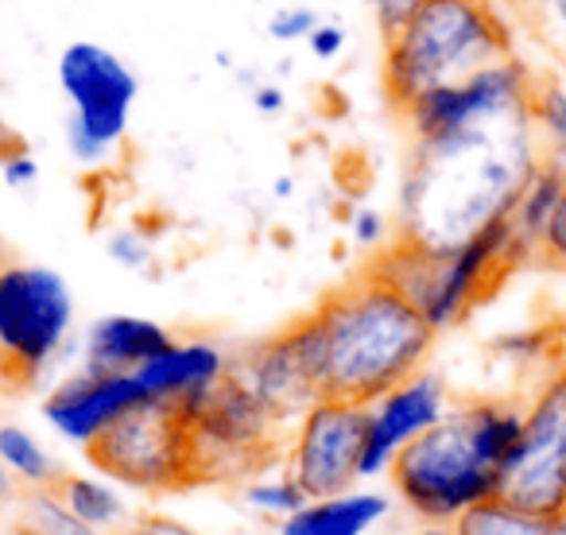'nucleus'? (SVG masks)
Listing matches in <instances>:
<instances>
[{
	"label": "nucleus",
	"mask_w": 566,
	"mask_h": 535,
	"mask_svg": "<svg viewBox=\"0 0 566 535\" xmlns=\"http://www.w3.org/2000/svg\"><path fill=\"white\" fill-rule=\"evenodd\" d=\"M226 373V361L213 346H175L171 354L156 357L144 369H136L133 377L148 388L151 396H175L202 388L210 380H218Z\"/></svg>",
	"instance_id": "4468645a"
},
{
	"label": "nucleus",
	"mask_w": 566,
	"mask_h": 535,
	"mask_svg": "<svg viewBox=\"0 0 566 535\" xmlns=\"http://www.w3.org/2000/svg\"><path fill=\"white\" fill-rule=\"evenodd\" d=\"M380 237V218L377 213H361V218H357V241H377Z\"/></svg>",
	"instance_id": "c756f323"
},
{
	"label": "nucleus",
	"mask_w": 566,
	"mask_h": 535,
	"mask_svg": "<svg viewBox=\"0 0 566 535\" xmlns=\"http://www.w3.org/2000/svg\"><path fill=\"white\" fill-rule=\"evenodd\" d=\"M524 71L516 63H496L465 82L431 90L416 105H408L400 117L411 125L419 148H439V144L458 140V136L473 133V128L489 125L504 113L524 109Z\"/></svg>",
	"instance_id": "9d476101"
},
{
	"label": "nucleus",
	"mask_w": 566,
	"mask_h": 535,
	"mask_svg": "<svg viewBox=\"0 0 566 535\" xmlns=\"http://www.w3.org/2000/svg\"><path fill=\"white\" fill-rule=\"evenodd\" d=\"M509 55V32L485 0H419L385 35V97L396 113Z\"/></svg>",
	"instance_id": "7ed1b4c3"
},
{
	"label": "nucleus",
	"mask_w": 566,
	"mask_h": 535,
	"mask_svg": "<svg viewBox=\"0 0 566 535\" xmlns=\"http://www.w3.org/2000/svg\"><path fill=\"white\" fill-rule=\"evenodd\" d=\"M0 458H4V465L17 470L32 489H43L59 473L55 465H51V458L35 447L32 434L20 431V427H0Z\"/></svg>",
	"instance_id": "6ab92c4d"
},
{
	"label": "nucleus",
	"mask_w": 566,
	"mask_h": 535,
	"mask_svg": "<svg viewBox=\"0 0 566 535\" xmlns=\"http://www.w3.org/2000/svg\"><path fill=\"white\" fill-rule=\"evenodd\" d=\"M535 117L543 120V125L555 133V140L566 148V94L558 86H551V90H543L539 97H535Z\"/></svg>",
	"instance_id": "4be33fe9"
},
{
	"label": "nucleus",
	"mask_w": 566,
	"mask_h": 535,
	"mask_svg": "<svg viewBox=\"0 0 566 535\" xmlns=\"http://www.w3.org/2000/svg\"><path fill=\"white\" fill-rule=\"evenodd\" d=\"M558 12H563V17H566V0H558Z\"/></svg>",
	"instance_id": "f704fd0d"
},
{
	"label": "nucleus",
	"mask_w": 566,
	"mask_h": 535,
	"mask_svg": "<svg viewBox=\"0 0 566 535\" xmlns=\"http://www.w3.org/2000/svg\"><path fill=\"white\" fill-rule=\"evenodd\" d=\"M423 535H450V532H423Z\"/></svg>",
	"instance_id": "e433bc0d"
},
{
	"label": "nucleus",
	"mask_w": 566,
	"mask_h": 535,
	"mask_svg": "<svg viewBox=\"0 0 566 535\" xmlns=\"http://www.w3.org/2000/svg\"><path fill=\"white\" fill-rule=\"evenodd\" d=\"M551 535H566V516L558 520V524H555V532H551Z\"/></svg>",
	"instance_id": "473e14b6"
},
{
	"label": "nucleus",
	"mask_w": 566,
	"mask_h": 535,
	"mask_svg": "<svg viewBox=\"0 0 566 535\" xmlns=\"http://www.w3.org/2000/svg\"><path fill=\"white\" fill-rule=\"evenodd\" d=\"M43 493L55 496L63 508H71L74 516L86 520L90 527H109L125 516V504L117 501V493H109V489L90 478H78V473L59 470L55 478L43 485Z\"/></svg>",
	"instance_id": "dca6fc26"
},
{
	"label": "nucleus",
	"mask_w": 566,
	"mask_h": 535,
	"mask_svg": "<svg viewBox=\"0 0 566 535\" xmlns=\"http://www.w3.org/2000/svg\"><path fill=\"white\" fill-rule=\"evenodd\" d=\"M175 342L164 326L133 315H109L90 331L86 373L94 377H133L156 357L171 354Z\"/></svg>",
	"instance_id": "ddd939ff"
},
{
	"label": "nucleus",
	"mask_w": 566,
	"mask_h": 535,
	"mask_svg": "<svg viewBox=\"0 0 566 535\" xmlns=\"http://www.w3.org/2000/svg\"><path fill=\"white\" fill-rule=\"evenodd\" d=\"M86 462L105 478L133 485L151 496L195 493L202 485L195 458V434L182 392L148 396L113 419L86 442Z\"/></svg>",
	"instance_id": "20e7f679"
},
{
	"label": "nucleus",
	"mask_w": 566,
	"mask_h": 535,
	"mask_svg": "<svg viewBox=\"0 0 566 535\" xmlns=\"http://www.w3.org/2000/svg\"><path fill=\"white\" fill-rule=\"evenodd\" d=\"M71 326V292L51 268H0V392L28 396Z\"/></svg>",
	"instance_id": "423d86ee"
},
{
	"label": "nucleus",
	"mask_w": 566,
	"mask_h": 535,
	"mask_svg": "<svg viewBox=\"0 0 566 535\" xmlns=\"http://www.w3.org/2000/svg\"><path fill=\"white\" fill-rule=\"evenodd\" d=\"M303 326L315 346L318 403L346 408H373L423 377L434 346L427 315L373 260L318 295Z\"/></svg>",
	"instance_id": "f257e3e1"
},
{
	"label": "nucleus",
	"mask_w": 566,
	"mask_h": 535,
	"mask_svg": "<svg viewBox=\"0 0 566 535\" xmlns=\"http://www.w3.org/2000/svg\"><path fill=\"white\" fill-rule=\"evenodd\" d=\"M342 43H346V32L334 24H323L311 32V51H315L318 59H334L342 51Z\"/></svg>",
	"instance_id": "bb28decb"
},
{
	"label": "nucleus",
	"mask_w": 566,
	"mask_h": 535,
	"mask_svg": "<svg viewBox=\"0 0 566 535\" xmlns=\"http://www.w3.org/2000/svg\"><path fill=\"white\" fill-rule=\"evenodd\" d=\"M373 411L346 408V403H315L303 416L287 458V481L307 501H334L354 478H361V454L369 439Z\"/></svg>",
	"instance_id": "1a4fd4ad"
},
{
	"label": "nucleus",
	"mask_w": 566,
	"mask_h": 535,
	"mask_svg": "<svg viewBox=\"0 0 566 535\" xmlns=\"http://www.w3.org/2000/svg\"><path fill=\"white\" fill-rule=\"evenodd\" d=\"M524 442V416L512 403L478 400L442 416L396 450L392 485L419 516L458 520L496 496L504 465Z\"/></svg>",
	"instance_id": "f03ea898"
},
{
	"label": "nucleus",
	"mask_w": 566,
	"mask_h": 535,
	"mask_svg": "<svg viewBox=\"0 0 566 535\" xmlns=\"http://www.w3.org/2000/svg\"><path fill=\"white\" fill-rule=\"evenodd\" d=\"M133 527L140 535H198L195 527H187L182 520H175V516H164V512H140Z\"/></svg>",
	"instance_id": "393cba45"
},
{
	"label": "nucleus",
	"mask_w": 566,
	"mask_h": 535,
	"mask_svg": "<svg viewBox=\"0 0 566 535\" xmlns=\"http://www.w3.org/2000/svg\"><path fill=\"white\" fill-rule=\"evenodd\" d=\"M148 388L136 377H94V373H82L71 377L48 396L43 403V416L66 434V439L90 442L97 431L113 423L117 416H125L133 403L148 400Z\"/></svg>",
	"instance_id": "9b49d317"
},
{
	"label": "nucleus",
	"mask_w": 566,
	"mask_h": 535,
	"mask_svg": "<svg viewBox=\"0 0 566 535\" xmlns=\"http://www.w3.org/2000/svg\"><path fill=\"white\" fill-rule=\"evenodd\" d=\"M388 512L385 496H334L287 516L283 535H361Z\"/></svg>",
	"instance_id": "2eb2a0df"
},
{
	"label": "nucleus",
	"mask_w": 566,
	"mask_h": 535,
	"mask_svg": "<svg viewBox=\"0 0 566 535\" xmlns=\"http://www.w3.org/2000/svg\"><path fill=\"white\" fill-rule=\"evenodd\" d=\"M543 249L551 252V260H555L558 268H566V190H563V198H558L555 213L547 218V225H543Z\"/></svg>",
	"instance_id": "5701e85b"
},
{
	"label": "nucleus",
	"mask_w": 566,
	"mask_h": 535,
	"mask_svg": "<svg viewBox=\"0 0 566 535\" xmlns=\"http://www.w3.org/2000/svg\"><path fill=\"white\" fill-rule=\"evenodd\" d=\"M315 32V12L307 9H287L272 20V35L275 40H300V35Z\"/></svg>",
	"instance_id": "b1692460"
},
{
	"label": "nucleus",
	"mask_w": 566,
	"mask_h": 535,
	"mask_svg": "<svg viewBox=\"0 0 566 535\" xmlns=\"http://www.w3.org/2000/svg\"><path fill=\"white\" fill-rule=\"evenodd\" d=\"M563 190H566V175L558 171V167H543V171L532 175L527 190L520 195L516 210H512V225H516L520 241L532 244V237H543V225H547V218L555 213Z\"/></svg>",
	"instance_id": "a211bd4d"
},
{
	"label": "nucleus",
	"mask_w": 566,
	"mask_h": 535,
	"mask_svg": "<svg viewBox=\"0 0 566 535\" xmlns=\"http://www.w3.org/2000/svg\"><path fill=\"white\" fill-rule=\"evenodd\" d=\"M377 4V17H380V32H396V28L408 20V12L416 9L419 0H373Z\"/></svg>",
	"instance_id": "a878e982"
},
{
	"label": "nucleus",
	"mask_w": 566,
	"mask_h": 535,
	"mask_svg": "<svg viewBox=\"0 0 566 535\" xmlns=\"http://www.w3.org/2000/svg\"><path fill=\"white\" fill-rule=\"evenodd\" d=\"M280 105H283V94H280V90H272V86L256 90V109L272 113V109H280Z\"/></svg>",
	"instance_id": "7c9ffc66"
},
{
	"label": "nucleus",
	"mask_w": 566,
	"mask_h": 535,
	"mask_svg": "<svg viewBox=\"0 0 566 535\" xmlns=\"http://www.w3.org/2000/svg\"><path fill=\"white\" fill-rule=\"evenodd\" d=\"M195 434V458L202 485H237L244 478L268 473L283 454V423L268 416L249 385L226 369L218 380L182 392Z\"/></svg>",
	"instance_id": "39448f33"
},
{
	"label": "nucleus",
	"mask_w": 566,
	"mask_h": 535,
	"mask_svg": "<svg viewBox=\"0 0 566 535\" xmlns=\"http://www.w3.org/2000/svg\"><path fill=\"white\" fill-rule=\"evenodd\" d=\"M0 268H4V244H0Z\"/></svg>",
	"instance_id": "c9c22d12"
},
{
	"label": "nucleus",
	"mask_w": 566,
	"mask_h": 535,
	"mask_svg": "<svg viewBox=\"0 0 566 535\" xmlns=\"http://www.w3.org/2000/svg\"><path fill=\"white\" fill-rule=\"evenodd\" d=\"M59 82L74 102L71 148L78 159H102L128 128V109L136 102V78L113 51L97 43H71L59 59Z\"/></svg>",
	"instance_id": "6e6552de"
},
{
	"label": "nucleus",
	"mask_w": 566,
	"mask_h": 535,
	"mask_svg": "<svg viewBox=\"0 0 566 535\" xmlns=\"http://www.w3.org/2000/svg\"><path fill=\"white\" fill-rule=\"evenodd\" d=\"M113 256L117 260H125V264H144V249H140V241H133V237H117L113 241Z\"/></svg>",
	"instance_id": "c85d7f7f"
},
{
	"label": "nucleus",
	"mask_w": 566,
	"mask_h": 535,
	"mask_svg": "<svg viewBox=\"0 0 566 535\" xmlns=\"http://www.w3.org/2000/svg\"><path fill=\"white\" fill-rule=\"evenodd\" d=\"M28 520H32V527L40 535H97V527L78 520L55 496L43 493V489H32V512H28Z\"/></svg>",
	"instance_id": "aec40b11"
},
{
	"label": "nucleus",
	"mask_w": 566,
	"mask_h": 535,
	"mask_svg": "<svg viewBox=\"0 0 566 535\" xmlns=\"http://www.w3.org/2000/svg\"><path fill=\"white\" fill-rule=\"evenodd\" d=\"M117 535H140V532H136V527H128V532H117Z\"/></svg>",
	"instance_id": "72a5a7b5"
},
{
	"label": "nucleus",
	"mask_w": 566,
	"mask_h": 535,
	"mask_svg": "<svg viewBox=\"0 0 566 535\" xmlns=\"http://www.w3.org/2000/svg\"><path fill=\"white\" fill-rule=\"evenodd\" d=\"M244 496H249L256 508L287 512V516H295L300 508H307V496H303L287 478H283L280 485H249V489H244Z\"/></svg>",
	"instance_id": "412c9836"
},
{
	"label": "nucleus",
	"mask_w": 566,
	"mask_h": 535,
	"mask_svg": "<svg viewBox=\"0 0 566 535\" xmlns=\"http://www.w3.org/2000/svg\"><path fill=\"white\" fill-rule=\"evenodd\" d=\"M442 419V385L434 377H416L411 385L396 388L380 408L373 411L369 439H365L361 473H380L396 458L403 442L423 434Z\"/></svg>",
	"instance_id": "f8f14e48"
},
{
	"label": "nucleus",
	"mask_w": 566,
	"mask_h": 535,
	"mask_svg": "<svg viewBox=\"0 0 566 535\" xmlns=\"http://www.w3.org/2000/svg\"><path fill=\"white\" fill-rule=\"evenodd\" d=\"M496 501L558 524L566 516V369H558L524 416V442L504 465Z\"/></svg>",
	"instance_id": "0eeeda50"
},
{
	"label": "nucleus",
	"mask_w": 566,
	"mask_h": 535,
	"mask_svg": "<svg viewBox=\"0 0 566 535\" xmlns=\"http://www.w3.org/2000/svg\"><path fill=\"white\" fill-rule=\"evenodd\" d=\"M551 532H555V524H547L539 516H527V512L489 496V501L465 508L454 520V532L450 535H551Z\"/></svg>",
	"instance_id": "f3484780"
},
{
	"label": "nucleus",
	"mask_w": 566,
	"mask_h": 535,
	"mask_svg": "<svg viewBox=\"0 0 566 535\" xmlns=\"http://www.w3.org/2000/svg\"><path fill=\"white\" fill-rule=\"evenodd\" d=\"M12 496H17V489H12V478H9V470L0 465V504H9Z\"/></svg>",
	"instance_id": "2f4dec72"
},
{
	"label": "nucleus",
	"mask_w": 566,
	"mask_h": 535,
	"mask_svg": "<svg viewBox=\"0 0 566 535\" xmlns=\"http://www.w3.org/2000/svg\"><path fill=\"white\" fill-rule=\"evenodd\" d=\"M35 171H40V167H35V159L28 156V151H20L17 159L4 164V179H9V187H24V182H32Z\"/></svg>",
	"instance_id": "cd10ccee"
}]
</instances>
